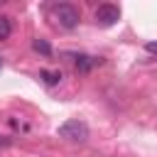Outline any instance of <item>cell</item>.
Listing matches in <instances>:
<instances>
[{
  "mask_svg": "<svg viewBox=\"0 0 157 157\" xmlns=\"http://www.w3.org/2000/svg\"><path fill=\"white\" fill-rule=\"evenodd\" d=\"M52 20H54L59 27H64V29H74V27L78 25V20H81V12H78V7L71 5V2H59V5L52 7Z\"/></svg>",
  "mask_w": 157,
  "mask_h": 157,
  "instance_id": "6da1fadb",
  "label": "cell"
},
{
  "mask_svg": "<svg viewBox=\"0 0 157 157\" xmlns=\"http://www.w3.org/2000/svg\"><path fill=\"white\" fill-rule=\"evenodd\" d=\"M56 135H59L61 140H66V142H83V140L88 137V125H86L83 120L71 118V120H64V123L59 125Z\"/></svg>",
  "mask_w": 157,
  "mask_h": 157,
  "instance_id": "7a4b0ae2",
  "label": "cell"
},
{
  "mask_svg": "<svg viewBox=\"0 0 157 157\" xmlns=\"http://www.w3.org/2000/svg\"><path fill=\"white\" fill-rule=\"evenodd\" d=\"M118 20H120V7H118V5L103 2V5L96 7V22H98L101 27H110V25H115Z\"/></svg>",
  "mask_w": 157,
  "mask_h": 157,
  "instance_id": "3957f363",
  "label": "cell"
},
{
  "mask_svg": "<svg viewBox=\"0 0 157 157\" xmlns=\"http://www.w3.org/2000/svg\"><path fill=\"white\" fill-rule=\"evenodd\" d=\"M96 64H101V59L88 56V54H78V56H76V74H88Z\"/></svg>",
  "mask_w": 157,
  "mask_h": 157,
  "instance_id": "277c9868",
  "label": "cell"
},
{
  "mask_svg": "<svg viewBox=\"0 0 157 157\" xmlns=\"http://www.w3.org/2000/svg\"><path fill=\"white\" fill-rule=\"evenodd\" d=\"M12 34V20L7 15H0V42H5Z\"/></svg>",
  "mask_w": 157,
  "mask_h": 157,
  "instance_id": "5b68a950",
  "label": "cell"
},
{
  "mask_svg": "<svg viewBox=\"0 0 157 157\" xmlns=\"http://www.w3.org/2000/svg\"><path fill=\"white\" fill-rule=\"evenodd\" d=\"M39 78L47 83V86H54V83H59L61 81V71H39Z\"/></svg>",
  "mask_w": 157,
  "mask_h": 157,
  "instance_id": "8992f818",
  "label": "cell"
},
{
  "mask_svg": "<svg viewBox=\"0 0 157 157\" xmlns=\"http://www.w3.org/2000/svg\"><path fill=\"white\" fill-rule=\"evenodd\" d=\"M32 47H34V52H39V54L52 56V47H49V42H47V39H34V42H32Z\"/></svg>",
  "mask_w": 157,
  "mask_h": 157,
  "instance_id": "52a82bcc",
  "label": "cell"
},
{
  "mask_svg": "<svg viewBox=\"0 0 157 157\" xmlns=\"http://www.w3.org/2000/svg\"><path fill=\"white\" fill-rule=\"evenodd\" d=\"M145 49H147V54L157 56V42H147V44H145Z\"/></svg>",
  "mask_w": 157,
  "mask_h": 157,
  "instance_id": "ba28073f",
  "label": "cell"
},
{
  "mask_svg": "<svg viewBox=\"0 0 157 157\" xmlns=\"http://www.w3.org/2000/svg\"><path fill=\"white\" fill-rule=\"evenodd\" d=\"M7 145H10V137H2L0 135V147H7Z\"/></svg>",
  "mask_w": 157,
  "mask_h": 157,
  "instance_id": "9c48e42d",
  "label": "cell"
},
{
  "mask_svg": "<svg viewBox=\"0 0 157 157\" xmlns=\"http://www.w3.org/2000/svg\"><path fill=\"white\" fill-rule=\"evenodd\" d=\"M0 66H2V59H0Z\"/></svg>",
  "mask_w": 157,
  "mask_h": 157,
  "instance_id": "30bf717a",
  "label": "cell"
}]
</instances>
